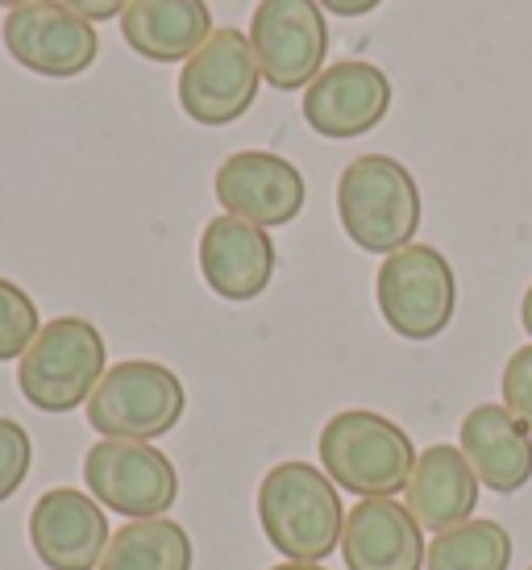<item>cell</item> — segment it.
I'll return each mask as SVG.
<instances>
[{"label": "cell", "mask_w": 532, "mask_h": 570, "mask_svg": "<svg viewBox=\"0 0 532 570\" xmlns=\"http://www.w3.org/2000/svg\"><path fill=\"white\" fill-rule=\"evenodd\" d=\"M258 521L287 562H325L342 550L345 508L325 471L313 462H279L258 488Z\"/></svg>", "instance_id": "1"}, {"label": "cell", "mask_w": 532, "mask_h": 570, "mask_svg": "<svg viewBox=\"0 0 532 570\" xmlns=\"http://www.w3.org/2000/svg\"><path fill=\"white\" fill-rule=\"evenodd\" d=\"M424 205L416 175L392 155H362L337 175V222L366 254H395L416 242Z\"/></svg>", "instance_id": "2"}, {"label": "cell", "mask_w": 532, "mask_h": 570, "mask_svg": "<svg viewBox=\"0 0 532 570\" xmlns=\"http://www.w3.org/2000/svg\"><path fill=\"white\" fill-rule=\"evenodd\" d=\"M321 471L358 500L400 495L416 466V445L383 412L345 409L325 421L316 438Z\"/></svg>", "instance_id": "3"}, {"label": "cell", "mask_w": 532, "mask_h": 570, "mask_svg": "<svg viewBox=\"0 0 532 570\" xmlns=\"http://www.w3.org/2000/svg\"><path fill=\"white\" fill-rule=\"evenodd\" d=\"M109 371V346L92 321L55 317L17 358V387L38 412L83 409Z\"/></svg>", "instance_id": "4"}, {"label": "cell", "mask_w": 532, "mask_h": 570, "mask_svg": "<svg viewBox=\"0 0 532 570\" xmlns=\"http://www.w3.org/2000/svg\"><path fill=\"white\" fill-rule=\"evenodd\" d=\"M83 409H88V425L100 438L158 442L184 421L188 392L171 366L150 363V358H126L105 371V380Z\"/></svg>", "instance_id": "5"}, {"label": "cell", "mask_w": 532, "mask_h": 570, "mask_svg": "<svg viewBox=\"0 0 532 570\" xmlns=\"http://www.w3.org/2000/svg\"><path fill=\"white\" fill-rule=\"evenodd\" d=\"M375 304L387 330L404 342H433L450 330L457 308V275L437 246L412 242L383 258L375 275Z\"/></svg>", "instance_id": "6"}, {"label": "cell", "mask_w": 532, "mask_h": 570, "mask_svg": "<svg viewBox=\"0 0 532 570\" xmlns=\"http://www.w3.org/2000/svg\"><path fill=\"white\" fill-rule=\"evenodd\" d=\"M263 88V71L254 59L250 33L220 26L208 33L196 55H191L184 71H179V109L188 112L196 126H234L237 117H246L258 100Z\"/></svg>", "instance_id": "7"}, {"label": "cell", "mask_w": 532, "mask_h": 570, "mask_svg": "<svg viewBox=\"0 0 532 570\" xmlns=\"http://www.w3.org/2000/svg\"><path fill=\"white\" fill-rule=\"evenodd\" d=\"M83 483L105 512L129 521L167 517V508L179 500L175 462L155 442H117V438L96 442L83 454Z\"/></svg>", "instance_id": "8"}, {"label": "cell", "mask_w": 532, "mask_h": 570, "mask_svg": "<svg viewBox=\"0 0 532 570\" xmlns=\"http://www.w3.org/2000/svg\"><path fill=\"white\" fill-rule=\"evenodd\" d=\"M250 47L263 83L299 92L325 71L329 21L316 0H258L250 13Z\"/></svg>", "instance_id": "9"}, {"label": "cell", "mask_w": 532, "mask_h": 570, "mask_svg": "<svg viewBox=\"0 0 532 570\" xmlns=\"http://www.w3.org/2000/svg\"><path fill=\"white\" fill-rule=\"evenodd\" d=\"M0 38L17 67L47 76V80H76L100 55L96 26L71 13L63 0H38L26 9H9Z\"/></svg>", "instance_id": "10"}, {"label": "cell", "mask_w": 532, "mask_h": 570, "mask_svg": "<svg viewBox=\"0 0 532 570\" xmlns=\"http://www.w3.org/2000/svg\"><path fill=\"white\" fill-rule=\"evenodd\" d=\"M213 191L229 217H242V222L263 225V229L292 225L308 200V188H304V175L296 163L270 155V150L229 155L213 175Z\"/></svg>", "instance_id": "11"}, {"label": "cell", "mask_w": 532, "mask_h": 570, "mask_svg": "<svg viewBox=\"0 0 532 570\" xmlns=\"http://www.w3.org/2000/svg\"><path fill=\"white\" fill-rule=\"evenodd\" d=\"M387 112H392V80L383 67L366 59H342L304 88V121L329 142L371 134Z\"/></svg>", "instance_id": "12"}, {"label": "cell", "mask_w": 532, "mask_h": 570, "mask_svg": "<svg viewBox=\"0 0 532 570\" xmlns=\"http://www.w3.org/2000/svg\"><path fill=\"white\" fill-rule=\"evenodd\" d=\"M109 541V512L88 491L50 488L30 508V546L47 570H100Z\"/></svg>", "instance_id": "13"}, {"label": "cell", "mask_w": 532, "mask_h": 570, "mask_svg": "<svg viewBox=\"0 0 532 570\" xmlns=\"http://www.w3.org/2000/svg\"><path fill=\"white\" fill-rule=\"evenodd\" d=\"M275 263H279V250L263 225H250L229 213L204 225L200 275L208 292H217L220 301H258L275 279Z\"/></svg>", "instance_id": "14"}, {"label": "cell", "mask_w": 532, "mask_h": 570, "mask_svg": "<svg viewBox=\"0 0 532 570\" xmlns=\"http://www.w3.org/2000/svg\"><path fill=\"white\" fill-rule=\"evenodd\" d=\"M342 558L349 570H424L428 541L412 508L395 495H378L345 512Z\"/></svg>", "instance_id": "15"}, {"label": "cell", "mask_w": 532, "mask_h": 570, "mask_svg": "<svg viewBox=\"0 0 532 570\" xmlns=\"http://www.w3.org/2000/svg\"><path fill=\"white\" fill-rule=\"evenodd\" d=\"M479 475L466 462V454L450 442L424 445L416 454V466L407 475L404 504L412 508V517L421 521L428 533H445L454 524L474 521L479 508Z\"/></svg>", "instance_id": "16"}, {"label": "cell", "mask_w": 532, "mask_h": 570, "mask_svg": "<svg viewBox=\"0 0 532 570\" xmlns=\"http://www.w3.org/2000/svg\"><path fill=\"white\" fill-rule=\"evenodd\" d=\"M457 450L466 454L474 475L486 491H512L529 488L532 479V433L520 425L503 404H479L466 412L457 429Z\"/></svg>", "instance_id": "17"}, {"label": "cell", "mask_w": 532, "mask_h": 570, "mask_svg": "<svg viewBox=\"0 0 532 570\" xmlns=\"http://www.w3.org/2000/svg\"><path fill=\"white\" fill-rule=\"evenodd\" d=\"M213 33L208 0H129L121 38L146 63H188Z\"/></svg>", "instance_id": "18"}, {"label": "cell", "mask_w": 532, "mask_h": 570, "mask_svg": "<svg viewBox=\"0 0 532 570\" xmlns=\"http://www.w3.org/2000/svg\"><path fill=\"white\" fill-rule=\"evenodd\" d=\"M100 570H191L188 529L171 517L129 521L112 533Z\"/></svg>", "instance_id": "19"}, {"label": "cell", "mask_w": 532, "mask_h": 570, "mask_svg": "<svg viewBox=\"0 0 532 570\" xmlns=\"http://www.w3.org/2000/svg\"><path fill=\"white\" fill-rule=\"evenodd\" d=\"M512 567V533L500 521H466L445 533H433L424 570H508Z\"/></svg>", "instance_id": "20"}, {"label": "cell", "mask_w": 532, "mask_h": 570, "mask_svg": "<svg viewBox=\"0 0 532 570\" xmlns=\"http://www.w3.org/2000/svg\"><path fill=\"white\" fill-rule=\"evenodd\" d=\"M38 330H42V317H38V304L30 301V292L0 275V363L21 358L38 337Z\"/></svg>", "instance_id": "21"}, {"label": "cell", "mask_w": 532, "mask_h": 570, "mask_svg": "<svg viewBox=\"0 0 532 570\" xmlns=\"http://www.w3.org/2000/svg\"><path fill=\"white\" fill-rule=\"evenodd\" d=\"M33 445L26 425H17L13 416H0V504L13 500L26 475H30Z\"/></svg>", "instance_id": "22"}, {"label": "cell", "mask_w": 532, "mask_h": 570, "mask_svg": "<svg viewBox=\"0 0 532 570\" xmlns=\"http://www.w3.org/2000/svg\"><path fill=\"white\" fill-rule=\"evenodd\" d=\"M503 409L516 416L520 425L532 433V342L520 346L508 363H503Z\"/></svg>", "instance_id": "23"}, {"label": "cell", "mask_w": 532, "mask_h": 570, "mask_svg": "<svg viewBox=\"0 0 532 570\" xmlns=\"http://www.w3.org/2000/svg\"><path fill=\"white\" fill-rule=\"evenodd\" d=\"M71 13H79L83 21H112V17H121L129 9V0H63Z\"/></svg>", "instance_id": "24"}, {"label": "cell", "mask_w": 532, "mask_h": 570, "mask_svg": "<svg viewBox=\"0 0 532 570\" xmlns=\"http://www.w3.org/2000/svg\"><path fill=\"white\" fill-rule=\"evenodd\" d=\"M325 13L333 17H345V21H354V17H366V13H375L383 0H316Z\"/></svg>", "instance_id": "25"}, {"label": "cell", "mask_w": 532, "mask_h": 570, "mask_svg": "<svg viewBox=\"0 0 532 570\" xmlns=\"http://www.w3.org/2000/svg\"><path fill=\"white\" fill-rule=\"evenodd\" d=\"M520 325H524V333L532 337V284H529V292H524V301H520Z\"/></svg>", "instance_id": "26"}, {"label": "cell", "mask_w": 532, "mask_h": 570, "mask_svg": "<svg viewBox=\"0 0 532 570\" xmlns=\"http://www.w3.org/2000/svg\"><path fill=\"white\" fill-rule=\"evenodd\" d=\"M270 570H325L321 562H279V567H270Z\"/></svg>", "instance_id": "27"}, {"label": "cell", "mask_w": 532, "mask_h": 570, "mask_svg": "<svg viewBox=\"0 0 532 570\" xmlns=\"http://www.w3.org/2000/svg\"><path fill=\"white\" fill-rule=\"evenodd\" d=\"M26 4H38V0H0V9H26Z\"/></svg>", "instance_id": "28"}, {"label": "cell", "mask_w": 532, "mask_h": 570, "mask_svg": "<svg viewBox=\"0 0 532 570\" xmlns=\"http://www.w3.org/2000/svg\"><path fill=\"white\" fill-rule=\"evenodd\" d=\"M529 570H532V567H529Z\"/></svg>", "instance_id": "29"}]
</instances>
